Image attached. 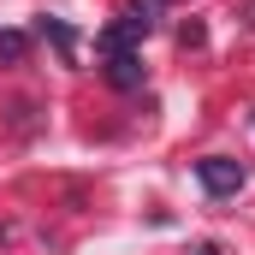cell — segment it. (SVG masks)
<instances>
[{"instance_id": "6da1fadb", "label": "cell", "mask_w": 255, "mask_h": 255, "mask_svg": "<svg viewBox=\"0 0 255 255\" xmlns=\"http://www.w3.org/2000/svg\"><path fill=\"white\" fill-rule=\"evenodd\" d=\"M196 178H202L208 196H238L250 172H244V160H232V154H202V160H196Z\"/></svg>"}, {"instance_id": "7a4b0ae2", "label": "cell", "mask_w": 255, "mask_h": 255, "mask_svg": "<svg viewBox=\"0 0 255 255\" xmlns=\"http://www.w3.org/2000/svg\"><path fill=\"white\" fill-rule=\"evenodd\" d=\"M107 83L113 89H142V60L136 54H113L107 60Z\"/></svg>"}, {"instance_id": "3957f363", "label": "cell", "mask_w": 255, "mask_h": 255, "mask_svg": "<svg viewBox=\"0 0 255 255\" xmlns=\"http://www.w3.org/2000/svg\"><path fill=\"white\" fill-rule=\"evenodd\" d=\"M42 36L60 48V60H77V30H71L65 18H42Z\"/></svg>"}, {"instance_id": "277c9868", "label": "cell", "mask_w": 255, "mask_h": 255, "mask_svg": "<svg viewBox=\"0 0 255 255\" xmlns=\"http://www.w3.org/2000/svg\"><path fill=\"white\" fill-rule=\"evenodd\" d=\"M125 24L136 30V36H148V30L160 24V0H130V6H125Z\"/></svg>"}, {"instance_id": "5b68a950", "label": "cell", "mask_w": 255, "mask_h": 255, "mask_svg": "<svg viewBox=\"0 0 255 255\" xmlns=\"http://www.w3.org/2000/svg\"><path fill=\"white\" fill-rule=\"evenodd\" d=\"M24 54H30V36L24 30H0V65H24Z\"/></svg>"}, {"instance_id": "8992f818", "label": "cell", "mask_w": 255, "mask_h": 255, "mask_svg": "<svg viewBox=\"0 0 255 255\" xmlns=\"http://www.w3.org/2000/svg\"><path fill=\"white\" fill-rule=\"evenodd\" d=\"M190 255H226V250H220V244H196Z\"/></svg>"}]
</instances>
